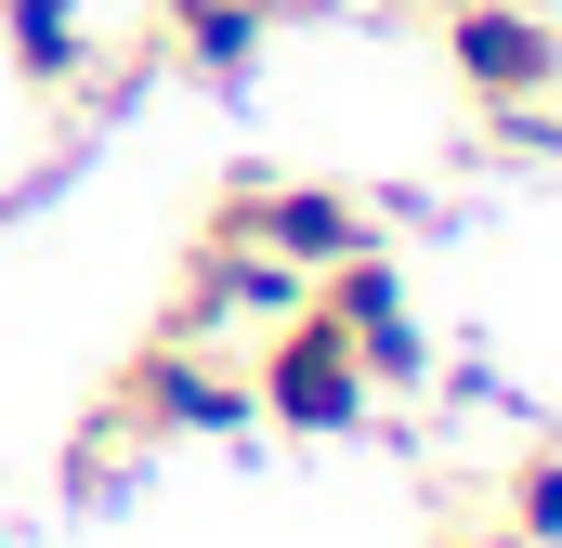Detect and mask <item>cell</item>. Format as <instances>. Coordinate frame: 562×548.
<instances>
[{
  "label": "cell",
  "mask_w": 562,
  "mask_h": 548,
  "mask_svg": "<svg viewBox=\"0 0 562 548\" xmlns=\"http://www.w3.org/2000/svg\"><path fill=\"white\" fill-rule=\"evenodd\" d=\"M550 157H562V92H550Z\"/></svg>",
  "instance_id": "8fae6325"
},
{
  "label": "cell",
  "mask_w": 562,
  "mask_h": 548,
  "mask_svg": "<svg viewBox=\"0 0 562 548\" xmlns=\"http://www.w3.org/2000/svg\"><path fill=\"white\" fill-rule=\"evenodd\" d=\"M314 300V274H288L262 236H196V262H183V287H170V340H236V327H288Z\"/></svg>",
  "instance_id": "3957f363"
},
{
  "label": "cell",
  "mask_w": 562,
  "mask_h": 548,
  "mask_svg": "<svg viewBox=\"0 0 562 548\" xmlns=\"http://www.w3.org/2000/svg\"><path fill=\"white\" fill-rule=\"evenodd\" d=\"M445 66L471 105H537L562 92V13L537 0H445Z\"/></svg>",
  "instance_id": "5b68a950"
},
{
  "label": "cell",
  "mask_w": 562,
  "mask_h": 548,
  "mask_svg": "<svg viewBox=\"0 0 562 548\" xmlns=\"http://www.w3.org/2000/svg\"><path fill=\"white\" fill-rule=\"evenodd\" d=\"M0 66H13L40 105H66V92L92 79V13H79V0H0Z\"/></svg>",
  "instance_id": "ba28073f"
},
{
  "label": "cell",
  "mask_w": 562,
  "mask_h": 548,
  "mask_svg": "<svg viewBox=\"0 0 562 548\" xmlns=\"http://www.w3.org/2000/svg\"><path fill=\"white\" fill-rule=\"evenodd\" d=\"M314 313L367 353V379L393 392V379H431V327H419V287H406V262L393 249H353V262L314 274Z\"/></svg>",
  "instance_id": "8992f818"
},
{
  "label": "cell",
  "mask_w": 562,
  "mask_h": 548,
  "mask_svg": "<svg viewBox=\"0 0 562 548\" xmlns=\"http://www.w3.org/2000/svg\"><path fill=\"white\" fill-rule=\"evenodd\" d=\"M0 548H13V536H0Z\"/></svg>",
  "instance_id": "7c38bea8"
},
{
  "label": "cell",
  "mask_w": 562,
  "mask_h": 548,
  "mask_svg": "<svg viewBox=\"0 0 562 548\" xmlns=\"http://www.w3.org/2000/svg\"><path fill=\"white\" fill-rule=\"evenodd\" d=\"M497 523H510L524 548H562V457H550V444L497 470Z\"/></svg>",
  "instance_id": "9c48e42d"
},
{
  "label": "cell",
  "mask_w": 562,
  "mask_h": 548,
  "mask_svg": "<svg viewBox=\"0 0 562 548\" xmlns=\"http://www.w3.org/2000/svg\"><path fill=\"white\" fill-rule=\"evenodd\" d=\"M210 222L223 236H262L288 274H327V262H353V249H380V222H367L353 183H262V170H236L210 196Z\"/></svg>",
  "instance_id": "7a4b0ae2"
},
{
  "label": "cell",
  "mask_w": 562,
  "mask_h": 548,
  "mask_svg": "<svg viewBox=\"0 0 562 548\" xmlns=\"http://www.w3.org/2000/svg\"><path fill=\"white\" fill-rule=\"evenodd\" d=\"M249 406L276 418V431H301V444H340V431H367V418H380V379H367V353H353V340L301 300L288 327H262Z\"/></svg>",
  "instance_id": "6da1fadb"
},
{
  "label": "cell",
  "mask_w": 562,
  "mask_h": 548,
  "mask_svg": "<svg viewBox=\"0 0 562 548\" xmlns=\"http://www.w3.org/2000/svg\"><path fill=\"white\" fill-rule=\"evenodd\" d=\"M276 26H288V0H157V66H183L210 92H249Z\"/></svg>",
  "instance_id": "52a82bcc"
},
{
  "label": "cell",
  "mask_w": 562,
  "mask_h": 548,
  "mask_svg": "<svg viewBox=\"0 0 562 548\" xmlns=\"http://www.w3.org/2000/svg\"><path fill=\"white\" fill-rule=\"evenodd\" d=\"M445 548H524V536H510V523H497V536H445Z\"/></svg>",
  "instance_id": "30bf717a"
},
{
  "label": "cell",
  "mask_w": 562,
  "mask_h": 548,
  "mask_svg": "<svg viewBox=\"0 0 562 548\" xmlns=\"http://www.w3.org/2000/svg\"><path fill=\"white\" fill-rule=\"evenodd\" d=\"M249 379L223 366V340H144L132 379H119V431H183V444H223L249 431Z\"/></svg>",
  "instance_id": "277c9868"
}]
</instances>
